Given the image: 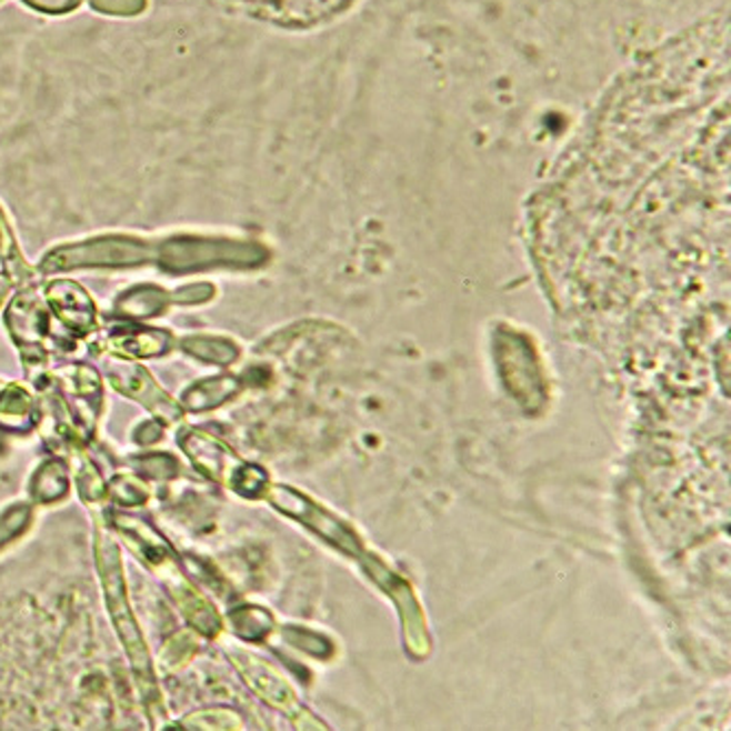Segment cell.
Instances as JSON below:
<instances>
[{
  "label": "cell",
  "mask_w": 731,
  "mask_h": 731,
  "mask_svg": "<svg viewBox=\"0 0 731 731\" xmlns=\"http://www.w3.org/2000/svg\"><path fill=\"white\" fill-rule=\"evenodd\" d=\"M97 558H99V571H101V578H103V589H106V600H108L112 622H114L121 640L128 648V654H130V661H132V665L139 674V681L143 683L150 677V659H148L146 643L139 635V629H137V624L132 620V613L128 609V602H126L123 571H121V562H119V551H117L112 541L99 539Z\"/></svg>",
  "instance_id": "1"
},
{
  "label": "cell",
  "mask_w": 731,
  "mask_h": 731,
  "mask_svg": "<svg viewBox=\"0 0 731 731\" xmlns=\"http://www.w3.org/2000/svg\"><path fill=\"white\" fill-rule=\"evenodd\" d=\"M150 258L148 249L132 240H97L73 249H62L47 260V269H71V267H121L146 262Z\"/></svg>",
  "instance_id": "2"
},
{
  "label": "cell",
  "mask_w": 731,
  "mask_h": 731,
  "mask_svg": "<svg viewBox=\"0 0 731 731\" xmlns=\"http://www.w3.org/2000/svg\"><path fill=\"white\" fill-rule=\"evenodd\" d=\"M110 380L119 391L143 402L152 413H157L166 422L181 420V409L154 384L150 373L143 371L141 367L114 363L110 366Z\"/></svg>",
  "instance_id": "3"
},
{
  "label": "cell",
  "mask_w": 731,
  "mask_h": 731,
  "mask_svg": "<svg viewBox=\"0 0 731 731\" xmlns=\"http://www.w3.org/2000/svg\"><path fill=\"white\" fill-rule=\"evenodd\" d=\"M49 299L62 321H67L78 332H87L92 326V303L89 294L71 283L58 281L49 288Z\"/></svg>",
  "instance_id": "4"
},
{
  "label": "cell",
  "mask_w": 731,
  "mask_h": 731,
  "mask_svg": "<svg viewBox=\"0 0 731 731\" xmlns=\"http://www.w3.org/2000/svg\"><path fill=\"white\" fill-rule=\"evenodd\" d=\"M31 418H33L31 398L18 387L4 389L0 395V427L13 429V431L29 429Z\"/></svg>",
  "instance_id": "5"
},
{
  "label": "cell",
  "mask_w": 731,
  "mask_h": 731,
  "mask_svg": "<svg viewBox=\"0 0 731 731\" xmlns=\"http://www.w3.org/2000/svg\"><path fill=\"white\" fill-rule=\"evenodd\" d=\"M67 490H69V477L64 465L60 461H47L33 481V497L38 501H56L64 497Z\"/></svg>",
  "instance_id": "6"
},
{
  "label": "cell",
  "mask_w": 731,
  "mask_h": 731,
  "mask_svg": "<svg viewBox=\"0 0 731 731\" xmlns=\"http://www.w3.org/2000/svg\"><path fill=\"white\" fill-rule=\"evenodd\" d=\"M9 321H18V326H11V330L22 341H38L40 334H44V314L33 301H16L9 310Z\"/></svg>",
  "instance_id": "7"
},
{
  "label": "cell",
  "mask_w": 731,
  "mask_h": 731,
  "mask_svg": "<svg viewBox=\"0 0 731 731\" xmlns=\"http://www.w3.org/2000/svg\"><path fill=\"white\" fill-rule=\"evenodd\" d=\"M233 391V380L231 378H218V380H209L198 384L196 389H191L184 395V404L193 411L207 409V407H216L218 402H222L229 393Z\"/></svg>",
  "instance_id": "8"
},
{
  "label": "cell",
  "mask_w": 731,
  "mask_h": 731,
  "mask_svg": "<svg viewBox=\"0 0 731 731\" xmlns=\"http://www.w3.org/2000/svg\"><path fill=\"white\" fill-rule=\"evenodd\" d=\"M163 303H166V294L161 290H157V288H137L123 299L121 308L132 317H143L146 319V317H152V314L161 312Z\"/></svg>",
  "instance_id": "9"
},
{
  "label": "cell",
  "mask_w": 731,
  "mask_h": 731,
  "mask_svg": "<svg viewBox=\"0 0 731 731\" xmlns=\"http://www.w3.org/2000/svg\"><path fill=\"white\" fill-rule=\"evenodd\" d=\"M121 343H123V350H128L130 354L148 357V354L163 352L168 348V337L163 332H143V334H134L132 339H123Z\"/></svg>",
  "instance_id": "10"
},
{
  "label": "cell",
  "mask_w": 731,
  "mask_h": 731,
  "mask_svg": "<svg viewBox=\"0 0 731 731\" xmlns=\"http://www.w3.org/2000/svg\"><path fill=\"white\" fill-rule=\"evenodd\" d=\"M29 523V508L16 505L4 517H0V548L16 539Z\"/></svg>",
  "instance_id": "11"
},
{
  "label": "cell",
  "mask_w": 731,
  "mask_h": 731,
  "mask_svg": "<svg viewBox=\"0 0 731 731\" xmlns=\"http://www.w3.org/2000/svg\"><path fill=\"white\" fill-rule=\"evenodd\" d=\"M134 465L148 477H166V479L174 477L179 470V463L170 455H150L141 461H134Z\"/></svg>",
  "instance_id": "12"
},
{
  "label": "cell",
  "mask_w": 731,
  "mask_h": 731,
  "mask_svg": "<svg viewBox=\"0 0 731 731\" xmlns=\"http://www.w3.org/2000/svg\"><path fill=\"white\" fill-rule=\"evenodd\" d=\"M187 346H189V350L193 354H198V357H202L207 361H229V359H233V352H218V348L222 346L220 341H209V339H198L196 341L193 339Z\"/></svg>",
  "instance_id": "13"
},
{
  "label": "cell",
  "mask_w": 731,
  "mask_h": 731,
  "mask_svg": "<svg viewBox=\"0 0 731 731\" xmlns=\"http://www.w3.org/2000/svg\"><path fill=\"white\" fill-rule=\"evenodd\" d=\"M112 494L126 505H137V503H143V499H146V494L139 488H132L126 477H119L112 481Z\"/></svg>",
  "instance_id": "14"
},
{
  "label": "cell",
  "mask_w": 731,
  "mask_h": 731,
  "mask_svg": "<svg viewBox=\"0 0 731 731\" xmlns=\"http://www.w3.org/2000/svg\"><path fill=\"white\" fill-rule=\"evenodd\" d=\"M7 294V283H4V279H0V299Z\"/></svg>",
  "instance_id": "15"
}]
</instances>
